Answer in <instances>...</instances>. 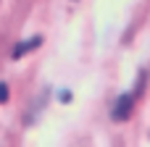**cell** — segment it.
<instances>
[{
    "instance_id": "obj_1",
    "label": "cell",
    "mask_w": 150,
    "mask_h": 147,
    "mask_svg": "<svg viewBox=\"0 0 150 147\" xmlns=\"http://www.w3.org/2000/svg\"><path fill=\"white\" fill-rule=\"evenodd\" d=\"M132 116V95H121L116 100V108H113V118L116 121H127Z\"/></svg>"
},
{
    "instance_id": "obj_2",
    "label": "cell",
    "mask_w": 150,
    "mask_h": 147,
    "mask_svg": "<svg viewBox=\"0 0 150 147\" xmlns=\"http://www.w3.org/2000/svg\"><path fill=\"white\" fill-rule=\"evenodd\" d=\"M40 45H42V37H29V39H24V42H18L13 47V58H21L24 53H29V50H34Z\"/></svg>"
},
{
    "instance_id": "obj_3",
    "label": "cell",
    "mask_w": 150,
    "mask_h": 147,
    "mask_svg": "<svg viewBox=\"0 0 150 147\" xmlns=\"http://www.w3.org/2000/svg\"><path fill=\"white\" fill-rule=\"evenodd\" d=\"M0 103H8V84L0 82Z\"/></svg>"
}]
</instances>
